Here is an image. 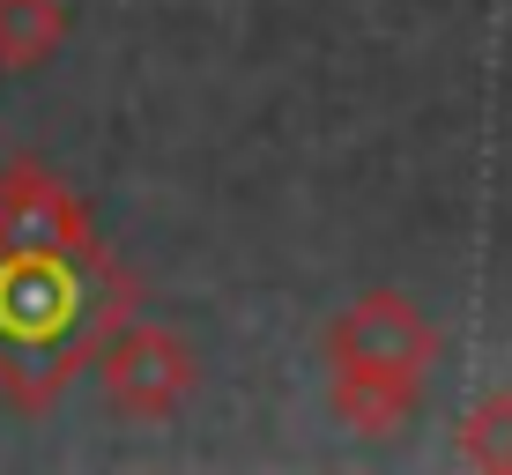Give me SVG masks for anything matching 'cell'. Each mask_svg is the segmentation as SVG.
I'll return each instance as SVG.
<instances>
[{
    "label": "cell",
    "mask_w": 512,
    "mask_h": 475,
    "mask_svg": "<svg viewBox=\"0 0 512 475\" xmlns=\"http://www.w3.org/2000/svg\"><path fill=\"white\" fill-rule=\"evenodd\" d=\"M431 357V327L416 320L401 297H364L349 320L334 327V364L349 379H416Z\"/></svg>",
    "instance_id": "6da1fadb"
},
{
    "label": "cell",
    "mask_w": 512,
    "mask_h": 475,
    "mask_svg": "<svg viewBox=\"0 0 512 475\" xmlns=\"http://www.w3.org/2000/svg\"><path fill=\"white\" fill-rule=\"evenodd\" d=\"M104 386H112V401L134 409V416H171L186 401V386H193V357L171 334L134 327V334H119V342L104 349Z\"/></svg>",
    "instance_id": "7a4b0ae2"
},
{
    "label": "cell",
    "mask_w": 512,
    "mask_h": 475,
    "mask_svg": "<svg viewBox=\"0 0 512 475\" xmlns=\"http://www.w3.org/2000/svg\"><path fill=\"white\" fill-rule=\"evenodd\" d=\"M67 30L60 0H0V60L8 67H38Z\"/></svg>",
    "instance_id": "3957f363"
}]
</instances>
